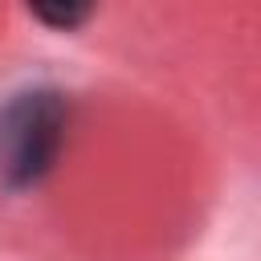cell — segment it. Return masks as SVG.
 Returning a JSON list of instances; mask_svg holds the SVG:
<instances>
[{"label":"cell","instance_id":"2","mask_svg":"<svg viewBox=\"0 0 261 261\" xmlns=\"http://www.w3.org/2000/svg\"><path fill=\"white\" fill-rule=\"evenodd\" d=\"M90 12H94L90 4H37V8H33V16H37L41 24L57 29V33H69V29L86 24Z\"/></svg>","mask_w":261,"mask_h":261},{"label":"cell","instance_id":"1","mask_svg":"<svg viewBox=\"0 0 261 261\" xmlns=\"http://www.w3.org/2000/svg\"><path fill=\"white\" fill-rule=\"evenodd\" d=\"M69 130V98L53 86H33L0 106V188L29 192L61 159Z\"/></svg>","mask_w":261,"mask_h":261}]
</instances>
